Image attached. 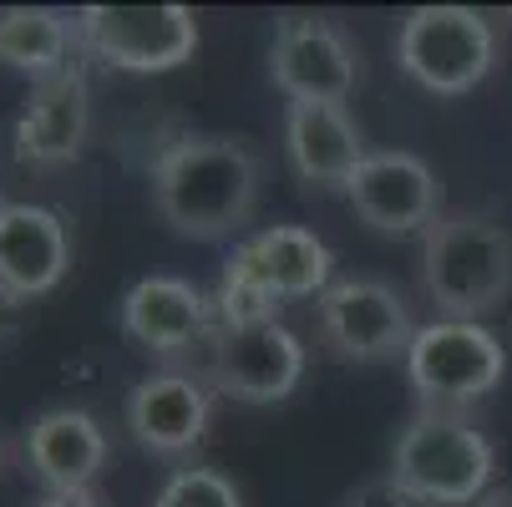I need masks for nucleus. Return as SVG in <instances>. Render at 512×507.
Wrapping results in <instances>:
<instances>
[{"label":"nucleus","instance_id":"f257e3e1","mask_svg":"<svg viewBox=\"0 0 512 507\" xmlns=\"http://www.w3.org/2000/svg\"><path fill=\"white\" fill-rule=\"evenodd\" d=\"M148 183L153 213L178 239H234L259 208L264 153L234 132H183L158 148Z\"/></svg>","mask_w":512,"mask_h":507},{"label":"nucleus","instance_id":"f03ea898","mask_svg":"<svg viewBox=\"0 0 512 507\" xmlns=\"http://www.w3.org/2000/svg\"><path fill=\"white\" fill-rule=\"evenodd\" d=\"M421 289L436 320H477L512 300V229L477 208H447L421 234Z\"/></svg>","mask_w":512,"mask_h":507},{"label":"nucleus","instance_id":"7ed1b4c3","mask_svg":"<svg viewBox=\"0 0 512 507\" xmlns=\"http://www.w3.org/2000/svg\"><path fill=\"white\" fill-rule=\"evenodd\" d=\"M421 507H467L492 492L497 447L472 416L416 411L391 447L386 467Z\"/></svg>","mask_w":512,"mask_h":507},{"label":"nucleus","instance_id":"20e7f679","mask_svg":"<svg viewBox=\"0 0 512 507\" xmlns=\"http://www.w3.org/2000/svg\"><path fill=\"white\" fill-rule=\"evenodd\" d=\"M396 66L431 97H467L497 66V31L472 6H416L396 26Z\"/></svg>","mask_w":512,"mask_h":507},{"label":"nucleus","instance_id":"39448f33","mask_svg":"<svg viewBox=\"0 0 512 507\" xmlns=\"http://www.w3.org/2000/svg\"><path fill=\"white\" fill-rule=\"evenodd\" d=\"M401 366H406L416 411L467 416L507 376V350L477 320H431L416 330Z\"/></svg>","mask_w":512,"mask_h":507},{"label":"nucleus","instance_id":"423d86ee","mask_svg":"<svg viewBox=\"0 0 512 507\" xmlns=\"http://www.w3.org/2000/svg\"><path fill=\"white\" fill-rule=\"evenodd\" d=\"M315 330L335 360L381 366V360H406L421 325L411 320V305L391 279L345 274L315 300Z\"/></svg>","mask_w":512,"mask_h":507},{"label":"nucleus","instance_id":"0eeeda50","mask_svg":"<svg viewBox=\"0 0 512 507\" xmlns=\"http://www.w3.org/2000/svg\"><path fill=\"white\" fill-rule=\"evenodd\" d=\"M77 41L112 71H173L198 51V16L188 6H87L77 11Z\"/></svg>","mask_w":512,"mask_h":507},{"label":"nucleus","instance_id":"6e6552de","mask_svg":"<svg viewBox=\"0 0 512 507\" xmlns=\"http://www.w3.org/2000/svg\"><path fill=\"white\" fill-rule=\"evenodd\" d=\"M269 77L289 102H325L345 107V97L360 87V51L330 16L284 11L274 21L269 46Z\"/></svg>","mask_w":512,"mask_h":507},{"label":"nucleus","instance_id":"1a4fd4ad","mask_svg":"<svg viewBox=\"0 0 512 507\" xmlns=\"http://www.w3.org/2000/svg\"><path fill=\"white\" fill-rule=\"evenodd\" d=\"M310 350L284 320L254 325V330H218L213 360H208V386L244 406H274L289 401L305 381Z\"/></svg>","mask_w":512,"mask_h":507},{"label":"nucleus","instance_id":"9d476101","mask_svg":"<svg viewBox=\"0 0 512 507\" xmlns=\"http://www.w3.org/2000/svg\"><path fill=\"white\" fill-rule=\"evenodd\" d=\"M122 335L148 350L153 360H183L193 355L203 340H213L218 315H213V295H203L198 284L178 279V274H148L137 279L127 295H122Z\"/></svg>","mask_w":512,"mask_h":507},{"label":"nucleus","instance_id":"9b49d317","mask_svg":"<svg viewBox=\"0 0 512 507\" xmlns=\"http://www.w3.org/2000/svg\"><path fill=\"white\" fill-rule=\"evenodd\" d=\"M350 208L360 224H371L376 234H426L436 219H442V183H436L431 163L401 148L371 153L350 188H345Z\"/></svg>","mask_w":512,"mask_h":507},{"label":"nucleus","instance_id":"f8f14e48","mask_svg":"<svg viewBox=\"0 0 512 507\" xmlns=\"http://www.w3.org/2000/svg\"><path fill=\"white\" fill-rule=\"evenodd\" d=\"M213 421V386L208 376L188 371H153L127 396V431L153 457H188Z\"/></svg>","mask_w":512,"mask_h":507},{"label":"nucleus","instance_id":"ddd939ff","mask_svg":"<svg viewBox=\"0 0 512 507\" xmlns=\"http://www.w3.org/2000/svg\"><path fill=\"white\" fill-rule=\"evenodd\" d=\"M87 127H92V87H87V71L71 66L66 77L31 87L11 127V153L21 168H66L77 163Z\"/></svg>","mask_w":512,"mask_h":507},{"label":"nucleus","instance_id":"4468645a","mask_svg":"<svg viewBox=\"0 0 512 507\" xmlns=\"http://www.w3.org/2000/svg\"><path fill=\"white\" fill-rule=\"evenodd\" d=\"M26 472L46 492H87L112 462V442L92 411L82 406H51L26 426Z\"/></svg>","mask_w":512,"mask_h":507},{"label":"nucleus","instance_id":"2eb2a0df","mask_svg":"<svg viewBox=\"0 0 512 507\" xmlns=\"http://www.w3.org/2000/svg\"><path fill=\"white\" fill-rule=\"evenodd\" d=\"M284 153H289L295 178L305 188H320V193H345L355 168L371 158L355 117L345 107H325V102H289Z\"/></svg>","mask_w":512,"mask_h":507},{"label":"nucleus","instance_id":"dca6fc26","mask_svg":"<svg viewBox=\"0 0 512 507\" xmlns=\"http://www.w3.org/2000/svg\"><path fill=\"white\" fill-rule=\"evenodd\" d=\"M71 269V234L61 213L41 203H11L0 219V289L16 300H41Z\"/></svg>","mask_w":512,"mask_h":507},{"label":"nucleus","instance_id":"f3484780","mask_svg":"<svg viewBox=\"0 0 512 507\" xmlns=\"http://www.w3.org/2000/svg\"><path fill=\"white\" fill-rule=\"evenodd\" d=\"M239 269H249L264 289H274L279 300H320L335 284V254L325 239H315L300 224H269L254 239L234 244L229 254Z\"/></svg>","mask_w":512,"mask_h":507},{"label":"nucleus","instance_id":"a211bd4d","mask_svg":"<svg viewBox=\"0 0 512 507\" xmlns=\"http://www.w3.org/2000/svg\"><path fill=\"white\" fill-rule=\"evenodd\" d=\"M77 16H61L51 6H11L0 11V61L26 71L36 82H56L71 71L77 56Z\"/></svg>","mask_w":512,"mask_h":507},{"label":"nucleus","instance_id":"6ab92c4d","mask_svg":"<svg viewBox=\"0 0 512 507\" xmlns=\"http://www.w3.org/2000/svg\"><path fill=\"white\" fill-rule=\"evenodd\" d=\"M279 295L264 289L249 269H239L234 259L218 274V289H213V315H218V330H254V325H274L279 320Z\"/></svg>","mask_w":512,"mask_h":507},{"label":"nucleus","instance_id":"aec40b11","mask_svg":"<svg viewBox=\"0 0 512 507\" xmlns=\"http://www.w3.org/2000/svg\"><path fill=\"white\" fill-rule=\"evenodd\" d=\"M153 507H244V492L218 467H173L153 492Z\"/></svg>","mask_w":512,"mask_h":507},{"label":"nucleus","instance_id":"412c9836","mask_svg":"<svg viewBox=\"0 0 512 507\" xmlns=\"http://www.w3.org/2000/svg\"><path fill=\"white\" fill-rule=\"evenodd\" d=\"M340 507H421V502H416V497H411V492H406V487H401L391 472H386V477L360 482V487H355V492H350Z\"/></svg>","mask_w":512,"mask_h":507},{"label":"nucleus","instance_id":"4be33fe9","mask_svg":"<svg viewBox=\"0 0 512 507\" xmlns=\"http://www.w3.org/2000/svg\"><path fill=\"white\" fill-rule=\"evenodd\" d=\"M36 507H107V497L97 487H87V492H46Z\"/></svg>","mask_w":512,"mask_h":507},{"label":"nucleus","instance_id":"5701e85b","mask_svg":"<svg viewBox=\"0 0 512 507\" xmlns=\"http://www.w3.org/2000/svg\"><path fill=\"white\" fill-rule=\"evenodd\" d=\"M21 310H26V300H16V295L0 289V345L21 335Z\"/></svg>","mask_w":512,"mask_h":507},{"label":"nucleus","instance_id":"b1692460","mask_svg":"<svg viewBox=\"0 0 512 507\" xmlns=\"http://www.w3.org/2000/svg\"><path fill=\"white\" fill-rule=\"evenodd\" d=\"M477 507H512V482H507V487H492Z\"/></svg>","mask_w":512,"mask_h":507},{"label":"nucleus","instance_id":"393cba45","mask_svg":"<svg viewBox=\"0 0 512 507\" xmlns=\"http://www.w3.org/2000/svg\"><path fill=\"white\" fill-rule=\"evenodd\" d=\"M0 472H6V442H0Z\"/></svg>","mask_w":512,"mask_h":507},{"label":"nucleus","instance_id":"a878e982","mask_svg":"<svg viewBox=\"0 0 512 507\" xmlns=\"http://www.w3.org/2000/svg\"><path fill=\"white\" fill-rule=\"evenodd\" d=\"M6 208H11V203H6V198H0V219H6Z\"/></svg>","mask_w":512,"mask_h":507},{"label":"nucleus","instance_id":"bb28decb","mask_svg":"<svg viewBox=\"0 0 512 507\" xmlns=\"http://www.w3.org/2000/svg\"><path fill=\"white\" fill-rule=\"evenodd\" d=\"M507 16H512V11H507Z\"/></svg>","mask_w":512,"mask_h":507}]
</instances>
